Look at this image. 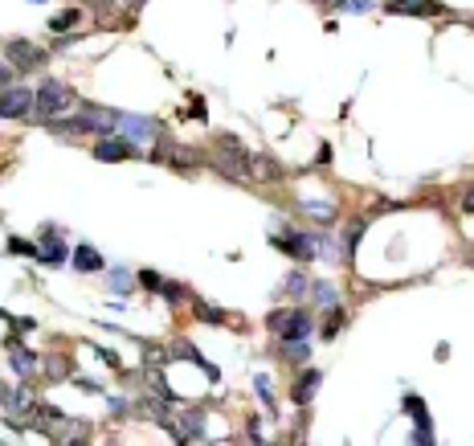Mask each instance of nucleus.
<instances>
[{
	"label": "nucleus",
	"mask_w": 474,
	"mask_h": 446,
	"mask_svg": "<svg viewBox=\"0 0 474 446\" xmlns=\"http://www.w3.org/2000/svg\"><path fill=\"white\" fill-rule=\"evenodd\" d=\"M33 111H37V119H57V115H66V111H74V90L66 87V82H57V78H45L42 90L33 94Z\"/></svg>",
	"instance_id": "nucleus-1"
},
{
	"label": "nucleus",
	"mask_w": 474,
	"mask_h": 446,
	"mask_svg": "<svg viewBox=\"0 0 474 446\" xmlns=\"http://www.w3.org/2000/svg\"><path fill=\"white\" fill-rule=\"evenodd\" d=\"M266 328L278 336V340H302L311 332V315L302 307H282V312H270L266 315Z\"/></svg>",
	"instance_id": "nucleus-2"
},
{
	"label": "nucleus",
	"mask_w": 474,
	"mask_h": 446,
	"mask_svg": "<svg viewBox=\"0 0 474 446\" xmlns=\"http://www.w3.org/2000/svg\"><path fill=\"white\" fill-rule=\"evenodd\" d=\"M0 115H4V119H29V115H33V90L4 87L0 90Z\"/></svg>",
	"instance_id": "nucleus-3"
},
{
	"label": "nucleus",
	"mask_w": 474,
	"mask_h": 446,
	"mask_svg": "<svg viewBox=\"0 0 474 446\" xmlns=\"http://www.w3.org/2000/svg\"><path fill=\"white\" fill-rule=\"evenodd\" d=\"M4 57L17 66V74H29V70H37L45 62V53L37 49V45L21 42V37H12V42H4Z\"/></svg>",
	"instance_id": "nucleus-4"
},
{
	"label": "nucleus",
	"mask_w": 474,
	"mask_h": 446,
	"mask_svg": "<svg viewBox=\"0 0 474 446\" xmlns=\"http://www.w3.org/2000/svg\"><path fill=\"white\" fill-rule=\"evenodd\" d=\"M278 250H286L291 258H302V262H311L315 254H319V238H311V233H291V238H270Z\"/></svg>",
	"instance_id": "nucleus-5"
},
{
	"label": "nucleus",
	"mask_w": 474,
	"mask_h": 446,
	"mask_svg": "<svg viewBox=\"0 0 474 446\" xmlns=\"http://www.w3.org/2000/svg\"><path fill=\"white\" fill-rule=\"evenodd\" d=\"M4 348H8V357H12V373H17V377H33V373H37L42 357H37V353H29V348H21V340H17V336H4Z\"/></svg>",
	"instance_id": "nucleus-6"
},
{
	"label": "nucleus",
	"mask_w": 474,
	"mask_h": 446,
	"mask_svg": "<svg viewBox=\"0 0 474 446\" xmlns=\"http://www.w3.org/2000/svg\"><path fill=\"white\" fill-rule=\"evenodd\" d=\"M0 405H4V413H12V418H25V413H33V393L21 385V389H8L4 381H0Z\"/></svg>",
	"instance_id": "nucleus-7"
},
{
	"label": "nucleus",
	"mask_w": 474,
	"mask_h": 446,
	"mask_svg": "<svg viewBox=\"0 0 474 446\" xmlns=\"http://www.w3.org/2000/svg\"><path fill=\"white\" fill-rule=\"evenodd\" d=\"M94 156H98V160H131L135 148H131L123 135H102V139L94 143Z\"/></svg>",
	"instance_id": "nucleus-8"
},
{
	"label": "nucleus",
	"mask_w": 474,
	"mask_h": 446,
	"mask_svg": "<svg viewBox=\"0 0 474 446\" xmlns=\"http://www.w3.org/2000/svg\"><path fill=\"white\" fill-rule=\"evenodd\" d=\"M115 127L127 135V139H152L156 123L152 119H139V115H115Z\"/></svg>",
	"instance_id": "nucleus-9"
},
{
	"label": "nucleus",
	"mask_w": 474,
	"mask_h": 446,
	"mask_svg": "<svg viewBox=\"0 0 474 446\" xmlns=\"http://www.w3.org/2000/svg\"><path fill=\"white\" fill-rule=\"evenodd\" d=\"M388 12H405V17H433L441 12L437 0H388Z\"/></svg>",
	"instance_id": "nucleus-10"
},
{
	"label": "nucleus",
	"mask_w": 474,
	"mask_h": 446,
	"mask_svg": "<svg viewBox=\"0 0 474 446\" xmlns=\"http://www.w3.org/2000/svg\"><path fill=\"white\" fill-rule=\"evenodd\" d=\"M250 177L254 180H282V164L278 160H270V156H250Z\"/></svg>",
	"instance_id": "nucleus-11"
},
{
	"label": "nucleus",
	"mask_w": 474,
	"mask_h": 446,
	"mask_svg": "<svg viewBox=\"0 0 474 446\" xmlns=\"http://www.w3.org/2000/svg\"><path fill=\"white\" fill-rule=\"evenodd\" d=\"M49 132L53 135H90L94 127L86 123V115H78V119H49Z\"/></svg>",
	"instance_id": "nucleus-12"
},
{
	"label": "nucleus",
	"mask_w": 474,
	"mask_h": 446,
	"mask_svg": "<svg viewBox=\"0 0 474 446\" xmlns=\"http://www.w3.org/2000/svg\"><path fill=\"white\" fill-rule=\"evenodd\" d=\"M319 381H323V377H319V368H307V377L295 381V402H299V405L311 402V393H315V385H319Z\"/></svg>",
	"instance_id": "nucleus-13"
},
{
	"label": "nucleus",
	"mask_w": 474,
	"mask_h": 446,
	"mask_svg": "<svg viewBox=\"0 0 474 446\" xmlns=\"http://www.w3.org/2000/svg\"><path fill=\"white\" fill-rule=\"evenodd\" d=\"M180 434H184V443L205 438V413H184L180 418Z\"/></svg>",
	"instance_id": "nucleus-14"
},
{
	"label": "nucleus",
	"mask_w": 474,
	"mask_h": 446,
	"mask_svg": "<svg viewBox=\"0 0 474 446\" xmlns=\"http://www.w3.org/2000/svg\"><path fill=\"white\" fill-rule=\"evenodd\" d=\"M37 258L49 262V267H57V262H66V246L57 238H45V246H37Z\"/></svg>",
	"instance_id": "nucleus-15"
},
{
	"label": "nucleus",
	"mask_w": 474,
	"mask_h": 446,
	"mask_svg": "<svg viewBox=\"0 0 474 446\" xmlns=\"http://www.w3.org/2000/svg\"><path fill=\"white\" fill-rule=\"evenodd\" d=\"M74 270H102V258H98V250H90V246H78V250H74Z\"/></svg>",
	"instance_id": "nucleus-16"
},
{
	"label": "nucleus",
	"mask_w": 474,
	"mask_h": 446,
	"mask_svg": "<svg viewBox=\"0 0 474 446\" xmlns=\"http://www.w3.org/2000/svg\"><path fill=\"white\" fill-rule=\"evenodd\" d=\"M315 303L331 312V307L340 303V291H336V283H315Z\"/></svg>",
	"instance_id": "nucleus-17"
},
{
	"label": "nucleus",
	"mask_w": 474,
	"mask_h": 446,
	"mask_svg": "<svg viewBox=\"0 0 474 446\" xmlns=\"http://www.w3.org/2000/svg\"><path fill=\"white\" fill-rule=\"evenodd\" d=\"M160 152H164V148H160ZM164 156L172 160L176 168H192V164H197V156H192V152H180V148H172V152H164Z\"/></svg>",
	"instance_id": "nucleus-18"
},
{
	"label": "nucleus",
	"mask_w": 474,
	"mask_h": 446,
	"mask_svg": "<svg viewBox=\"0 0 474 446\" xmlns=\"http://www.w3.org/2000/svg\"><path fill=\"white\" fill-rule=\"evenodd\" d=\"M302 209H307L311 217H319V222H331V217H336V209H327L323 201H311V205H302Z\"/></svg>",
	"instance_id": "nucleus-19"
},
{
	"label": "nucleus",
	"mask_w": 474,
	"mask_h": 446,
	"mask_svg": "<svg viewBox=\"0 0 474 446\" xmlns=\"http://www.w3.org/2000/svg\"><path fill=\"white\" fill-rule=\"evenodd\" d=\"M74 21H78V8H70V12H62V17H53V21H49V29H57V33H62V29H70Z\"/></svg>",
	"instance_id": "nucleus-20"
},
{
	"label": "nucleus",
	"mask_w": 474,
	"mask_h": 446,
	"mask_svg": "<svg viewBox=\"0 0 474 446\" xmlns=\"http://www.w3.org/2000/svg\"><path fill=\"white\" fill-rule=\"evenodd\" d=\"M340 319H344V315H340V307L327 315V323H323V336H327V340H336V328H340Z\"/></svg>",
	"instance_id": "nucleus-21"
},
{
	"label": "nucleus",
	"mask_w": 474,
	"mask_h": 446,
	"mask_svg": "<svg viewBox=\"0 0 474 446\" xmlns=\"http://www.w3.org/2000/svg\"><path fill=\"white\" fill-rule=\"evenodd\" d=\"M111 287H115V291H131V274H123V270H111Z\"/></svg>",
	"instance_id": "nucleus-22"
},
{
	"label": "nucleus",
	"mask_w": 474,
	"mask_h": 446,
	"mask_svg": "<svg viewBox=\"0 0 474 446\" xmlns=\"http://www.w3.org/2000/svg\"><path fill=\"white\" fill-rule=\"evenodd\" d=\"M139 283H143V287H152V291H160V287H164L156 270H139Z\"/></svg>",
	"instance_id": "nucleus-23"
},
{
	"label": "nucleus",
	"mask_w": 474,
	"mask_h": 446,
	"mask_svg": "<svg viewBox=\"0 0 474 446\" xmlns=\"http://www.w3.org/2000/svg\"><path fill=\"white\" fill-rule=\"evenodd\" d=\"M197 319H209V323H221L225 315L217 312V307H205V303H201V307H197Z\"/></svg>",
	"instance_id": "nucleus-24"
},
{
	"label": "nucleus",
	"mask_w": 474,
	"mask_h": 446,
	"mask_svg": "<svg viewBox=\"0 0 474 446\" xmlns=\"http://www.w3.org/2000/svg\"><path fill=\"white\" fill-rule=\"evenodd\" d=\"M8 250H12V254H37V250H33L29 242H21V238H8Z\"/></svg>",
	"instance_id": "nucleus-25"
},
{
	"label": "nucleus",
	"mask_w": 474,
	"mask_h": 446,
	"mask_svg": "<svg viewBox=\"0 0 474 446\" xmlns=\"http://www.w3.org/2000/svg\"><path fill=\"white\" fill-rule=\"evenodd\" d=\"M286 291H295V295L307 291V278H302V274H291V278H286Z\"/></svg>",
	"instance_id": "nucleus-26"
},
{
	"label": "nucleus",
	"mask_w": 474,
	"mask_h": 446,
	"mask_svg": "<svg viewBox=\"0 0 474 446\" xmlns=\"http://www.w3.org/2000/svg\"><path fill=\"white\" fill-rule=\"evenodd\" d=\"M254 385H258V393H262V405H270V402H274V398H270V385H266V377H258ZM270 409H274V405H270Z\"/></svg>",
	"instance_id": "nucleus-27"
},
{
	"label": "nucleus",
	"mask_w": 474,
	"mask_h": 446,
	"mask_svg": "<svg viewBox=\"0 0 474 446\" xmlns=\"http://www.w3.org/2000/svg\"><path fill=\"white\" fill-rule=\"evenodd\" d=\"M12 74H17V66H12V62H8V66L0 62V87H8V82H12Z\"/></svg>",
	"instance_id": "nucleus-28"
},
{
	"label": "nucleus",
	"mask_w": 474,
	"mask_h": 446,
	"mask_svg": "<svg viewBox=\"0 0 474 446\" xmlns=\"http://www.w3.org/2000/svg\"><path fill=\"white\" fill-rule=\"evenodd\" d=\"M160 291H164V299H180V295H184V291H180V287H176V283H164V287H160Z\"/></svg>",
	"instance_id": "nucleus-29"
},
{
	"label": "nucleus",
	"mask_w": 474,
	"mask_h": 446,
	"mask_svg": "<svg viewBox=\"0 0 474 446\" xmlns=\"http://www.w3.org/2000/svg\"><path fill=\"white\" fill-rule=\"evenodd\" d=\"M372 8V0H347V12H368Z\"/></svg>",
	"instance_id": "nucleus-30"
},
{
	"label": "nucleus",
	"mask_w": 474,
	"mask_h": 446,
	"mask_svg": "<svg viewBox=\"0 0 474 446\" xmlns=\"http://www.w3.org/2000/svg\"><path fill=\"white\" fill-rule=\"evenodd\" d=\"M462 213H474V188L462 197Z\"/></svg>",
	"instance_id": "nucleus-31"
}]
</instances>
